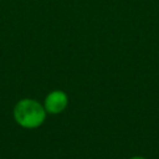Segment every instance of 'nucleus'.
<instances>
[{"label":"nucleus","mask_w":159,"mask_h":159,"mask_svg":"<svg viewBox=\"0 0 159 159\" xmlns=\"http://www.w3.org/2000/svg\"><path fill=\"white\" fill-rule=\"evenodd\" d=\"M15 122L25 129H35L43 124L47 112L42 103L32 98L20 99L12 111Z\"/></svg>","instance_id":"1"},{"label":"nucleus","mask_w":159,"mask_h":159,"mask_svg":"<svg viewBox=\"0 0 159 159\" xmlns=\"http://www.w3.org/2000/svg\"><path fill=\"white\" fill-rule=\"evenodd\" d=\"M68 94L62 89L51 91L43 101V107L48 114H60L68 106Z\"/></svg>","instance_id":"2"},{"label":"nucleus","mask_w":159,"mask_h":159,"mask_svg":"<svg viewBox=\"0 0 159 159\" xmlns=\"http://www.w3.org/2000/svg\"><path fill=\"white\" fill-rule=\"evenodd\" d=\"M129 159H147V158H144L142 155H134V157H130Z\"/></svg>","instance_id":"3"}]
</instances>
